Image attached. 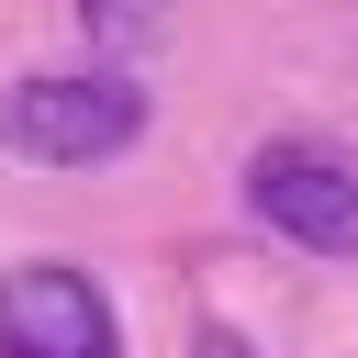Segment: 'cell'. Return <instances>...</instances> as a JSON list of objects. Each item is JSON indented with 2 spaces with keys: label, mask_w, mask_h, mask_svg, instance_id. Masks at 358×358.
I'll use <instances>...</instances> for the list:
<instances>
[{
  "label": "cell",
  "mask_w": 358,
  "mask_h": 358,
  "mask_svg": "<svg viewBox=\"0 0 358 358\" xmlns=\"http://www.w3.org/2000/svg\"><path fill=\"white\" fill-rule=\"evenodd\" d=\"M145 134V90L123 67H45L0 101V145L34 168H101Z\"/></svg>",
  "instance_id": "cell-1"
},
{
  "label": "cell",
  "mask_w": 358,
  "mask_h": 358,
  "mask_svg": "<svg viewBox=\"0 0 358 358\" xmlns=\"http://www.w3.org/2000/svg\"><path fill=\"white\" fill-rule=\"evenodd\" d=\"M246 213L302 257H358V157L324 134H268L246 157Z\"/></svg>",
  "instance_id": "cell-2"
},
{
  "label": "cell",
  "mask_w": 358,
  "mask_h": 358,
  "mask_svg": "<svg viewBox=\"0 0 358 358\" xmlns=\"http://www.w3.org/2000/svg\"><path fill=\"white\" fill-rule=\"evenodd\" d=\"M0 358H123V324L90 268L22 257V268H0Z\"/></svg>",
  "instance_id": "cell-3"
},
{
  "label": "cell",
  "mask_w": 358,
  "mask_h": 358,
  "mask_svg": "<svg viewBox=\"0 0 358 358\" xmlns=\"http://www.w3.org/2000/svg\"><path fill=\"white\" fill-rule=\"evenodd\" d=\"M78 22H90V45L123 56V45H145V34L168 22V0H78Z\"/></svg>",
  "instance_id": "cell-4"
},
{
  "label": "cell",
  "mask_w": 358,
  "mask_h": 358,
  "mask_svg": "<svg viewBox=\"0 0 358 358\" xmlns=\"http://www.w3.org/2000/svg\"><path fill=\"white\" fill-rule=\"evenodd\" d=\"M190 358H257V347H246L235 324H201V336H190Z\"/></svg>",
  "instance_id": "cell-5"
}]
</instances>
